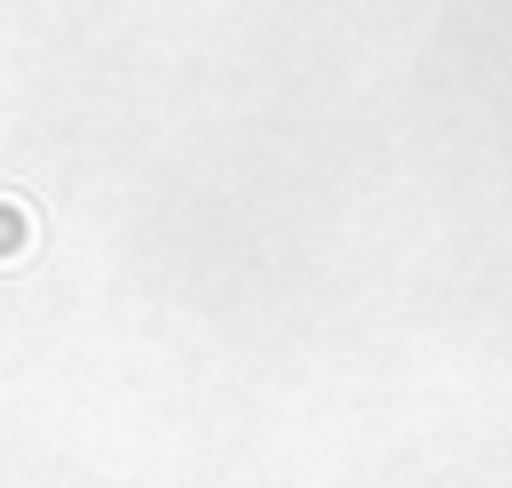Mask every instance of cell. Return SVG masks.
Instances as JSON below:
<instances>
[{
  "instance_id": "cell-1",
  "label": "cell",
  "mask_w": 512,
  "mask_h": 488,
  "mask_svg": "<svg viewBox=\"0 0 512 488\" xmlns=\"http://www.w3.org/2000/svg\"><path fill=\"white\" fill-rule=\"evenodd\" d=\"M24 256H32V208L0 192V264H24Z\"/></svg>"
}]
</instances>
